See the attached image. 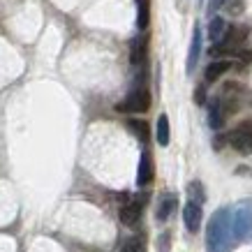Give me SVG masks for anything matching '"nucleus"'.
Returning a JSON list of instances; mask_svg holds the SVG:
<instances>
[{"mask_svg": "<svg viewBox=\"0 0 252 252\" xmlns=\"http://www.w3.org/2000/svg\"><path fill=\"white\" fill-rule=\"evenodd\" d=\"M231 236L236 241H250L252 238V199L241 201L231 213Z\"/></svg>", "mask_w": 252, "mask_h": 252, "instance_id": "obj_2", "label": "nucleus"}, {"mask_svg": "<svg viewBox=\"0 0 252 252\" xmlns=\"http://www.w3.org/2000/svg\"><path fill=\"white\" fill-rule=\"evenodd\" d=\"M222 35H224V19L215 16L213 21H211V28H208V37H211L213 44H218V42L222 39Z\"/></svg>", "mask_w": 252, "mask_h": 252, "instance_id": "obj_18", "label": "nucleus"}, {"mask_svg": "<svg viewBox=\"0 0 252 252\" xmlns=\"http://www.w3.org/2000/svg\"><path fill=\"white\" fill-rule=\"evenodd\" d=\"M188 192H190V201H194V204H201V201L206 199V194L201 190V183H199V181H192V183L188 185Z\"/></svg>", "mask_w": 252, "mask_h": 252, "instance_id": "obj_19", "label": "nucleus"}, {"mask_svg": "<svg viewBox=\"0 0 252 252\" xmlns=\"http://www.w3.org/2000/svg\"><path fill=\"white\" fill-rule=\"evenodd\" d=\"M151 21V0H137V26L139 31H146Z\"/></svg>", "mask_w": 252, "mask_h": 252, "instance_id": "obj_13", "label": "nucleus"}, {"mask_svg": "<svg viewBox=\"0 0 252 252\" xmlns=\"http://www.w3.org/2000/svg\"><path fill=\"white\" fill-rule=\"evenodd\" d=\"M194 102H197V104H204V102H206V88H204V86H199L197 91H194Z\"/></svg>", "mask_w": 252, "mask_h": 252, "instance_id": "obj_21", "label": "nucleus"}, {"mask_svg": "<svg viewBox=\"0 0 252 252\" xmlns=\"http://www.w3.org/2000/svg\"><path fill=\"white\" fill-rule=\"evenodd\" d=\"M141 211H144V201H130V204H125L121 208V222L123 224H127V227H134L141 218Z\"/></svg>", "mask_w": 252, "mask_h": 252, "instance_id": "obj_8", "label": "nucleus"}, {"mask_svg": "<svg viewBox=\"0 0 252 252\" xmlns=\"http://www.w3.org/2000/svg\"><path fill=\"white\" fill-rule=\"evenodd\" d=\"M206 250L208 252H229L231 250V211H215L206 229Z\"/></svg>", "mask_w": 252, "mask_h": 252, "instance_id": "obj_1", "label": "nucleus"}, {"mask_svg": "<svg viewBox=\"0 0 252 252\" xmlns=\"http://www.w3.org/2000/svg\"><path fill=\"white\" fill-rule=\"evenodd\" d=\"M151 107V93L146 88H134V91L125 97V102L118 104V111H130V114H144Z\"/></svg>", "mask_w": 252, "mask_h": 252, "instance_id": "obj_3", "label": "nucleus"}, {"mask_svg": "<svg viewBox=\"0 0 252 252\" xmlns=\"http://www.w3.org/2000/svg\"><path fill=\"white\" fill-rule=\"evenodd\" d=\"M218 5H220V2H218V0H211V5H208V12H211V14H213V9L218 7Z\"/></svg>", "mask_w": 252, "mask_h": 252, "instance_id": "obj_23", "label": "nucleus"}, {"mask_svg": "<svg viewBox=\"0 0 252 252\" xmlns=\"http://www.w3.org/2000/svg\"><path fill=\"white\" fill-rule=\"evenodd\" d=\"M199 54H201V28H199V26H194L192 42H190V51H188V65H185L188 74H192V72H194V65H197V61H199Z\"/></svg>", "mask_w": 252, "mask_h": 252, "instance_id": "obj_9", "label": "nucleus"}, {"mask_svg": "<svg viewBox=\"0 0 252 252\" xmlns=\"http://www.w3.org/2000/svg\"><path fill=\"white\" fill-rule=\"evenodd\" d=\"M201 218H204V213H201V204L188 201L185 208H183V220H185L188 231H199V227H201Z\"/></svg>", "mask_w": 252, "mask_h": 252, "instance_id": "obj_6", "label": "nucleus"}, {"mask_svg": "<svg viewBox=\"0 0 252 252\" xmlns=\"http://www.w3.org/2000/svg\"><path fill=\"white\" fill-rule=\"evenodd\" d=\"M176 206H178V197H176L174 192H167L164 197L160 199V204H158V211H155V218L160 222H164L169 218V215L176 211Z\"/></svg>", "mask_w": 252, "mask_h": 252, "instance_id": "obj_11", "label": "nucleus"}, {"mask_svg": "<svg viewBox=\"0 0 252 252\" xmlns=\"http://www.w3.org/2000/svg\"><path fill=\"white\" fill-rule=\"evenodd\" d=\"M153 158L148 151L141 153V160H139V171H137V185L139 188H144V185H151L153 181Z\"/></svg>", "mask_w": 252, "mask_h": 252, "instance_id": "obj_7", "label": "nucleus"}, {"mask_svg": "<svg viewBox=\"0 0 252 252\" xmlns=\"http://www.w3.org/2000/svg\"><path fill=\"white\" fill-rule=\"evenodd\" d=\"M127 127L134 132V137H137L139 141H148V137H151V127H148V123L146 121L132 118V121H127Z\"/></svg>", "mask_w": 252, "mask_h": 252, "instance_id": "obj_15", "label": "nucleus"}, {"mask_svg": "<svg viewBox=\"0 0 252 252\" xmlns=\"http://www.w3.org/2000/svg\"><path fill=\"white\" fill-rule=\"evenodd\" d=\"M238 58H241V61H243V63H250L252 54H248V51H241V54H238Z\"/></svg>", "mask_w": 252, "mask_h": 252, "instance_id": "obj_22", "label": "nucleus"}, {"mask_svg": "<svg viewBox=\"0 0 252 252\" xmlns=\"http://www.w3.org/2000/svg\"><path fill=\"white\" fill-rule=\"evenodd\" d=\"M231 69V61H215L211 63L206 67V81H215V79H220L224 72H229Z\"/></svg>", "mask_w": 252, "mask_h": 252, "instance_id": "obj_14", "label": "nucleus"}, {"mask_svg": "<svg viewBox=\"0 0 252 252\" xmlns=\"http://www.w3.org/2000/svg\"><path fill=\"white\" fill-rule=\"evenodd\" d=\"M121 252H146V236L144 234H137V236L127 238V241L123 243Z\"/></svg>", "mask_w": 252, "mask_h": 252, "instance_id": "obj_16", "label": "nucleus"}, {"mask_svg": "<svg viewBox=\"0 0 252 252\" xmlns=\"http://www.w3.org/2000/svg\"><path fill=\"white\" fill-rule=\"evenodd\" d=\"M169 231H164L160 238H158V248H160V252H169Z\"/></svg>", "mask_w": 252, "mask_h": 252, "instance_id": "obj_20", "label": "nucleus"}, {"mask_svg": "<svg viewBox=\"0 0 252 252\" xmlns=\"http://www.w3.org/2000/svg\"><path fill=\"white\" fill-rule=\"evenodd\" d=\"M155 137H158V144L160 146L169 144V118L164 114L158 118V130H155Z\"/></svg>", "mask_w": 252, "mask_h": 252, "instance_id": "obj_17", "label": "nucleus"}, {"mask_svg": "<svg viewBox=\"0 0 252 252\" xmlns=\"http://www.w3.org/2000/svg\"><path fill=\"white\" fill-rule=\"evenodd\" d=\"M229 144L236 148L238 153H252V123L250 121H243L241 125H236V130L231 132L229 137Z\"/></svg>", "mask_w": 252, "mask_h": 252, "instance_id": "obj_5", "label": "nucleus"}, {"mask_svg": "<svg viewBox=\"0 0 252 252\" xmlns=\"http://www.w3.org/2000/svg\"><path fill=\"white\" fill-rule=\"evenodd\" d=\"M148 56V35H139L137 39H132L130 46V63L132 65H141Z\"/></svg>", "mask_w": 252, "mask_h": 252, "instance_id": "obj_10", "label": "nucleus"}, {"mask_svg": "<svg viewBox=\"0 0 252 252\" xmlns=\"http://www.w3.org/2000/svg\"><path fill=\"white\" fill-rule=\"evenodd\" d=\"M208 125L213 130H222V125H224V111H222V102L218 97L211 102V109H208Z\"/></svg>", "mask_w": 252, "mask_h": 252, "instance_id": "obj_12", "label": "nucleus"}, {"mask_svg": "<svg viewBox=\"0 0 252 252\" xmlns=\"http://www.w3.org/2000/svg\"><path fill=\"white\" fill-rule=\"evenodd\" d=\"M248 35H250V28H248V26H234L229 31H224L222 39L218 44H213V49L215 51H234L238 44H243Z\"/></svg>", "mask_w": 252, "mask_h": 252, "instance_id": "obj_4", "label": "nucleus"}]
</instances>
